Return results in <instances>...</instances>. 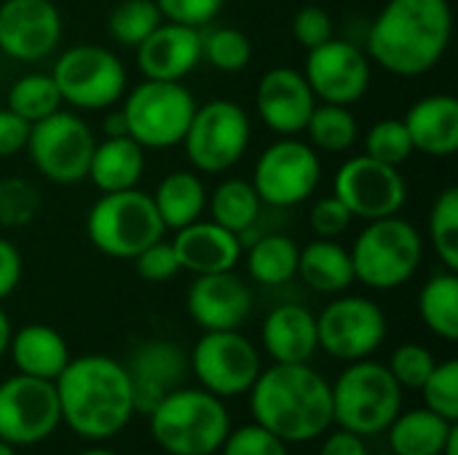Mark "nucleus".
Here are the masks:
<instances>
[{
  "mask_svg": "<svg viewBox=\"0 0 458 455\" xmlns=\"http://www.w3.org/2000/svg\"><path fill=\"white\" fill-rule=\"evenodd\" d=\"M62 424L89 442L121 434L134 418L131 381L123 362L107 354L72 357L54 381Z\"/></svg>",
  "mask_w": 458,
  "mask_h": 455,
  "instance_id": "nucleus-1",
  "label": "nucleus"
},
{
  "mask_svg": "<svg viewBox=\"0 0 458 455\" xmlns=\"http://www.w3.org/2000/svg\"><path fill=\"white\" fill-rule=\"evenodd\" d=\"M454 38L448 0H386L368 32V56L397 78L432 72Z\"/></svg>",
  "mask_w": 458,
  "mask_h": 455,
  "instance_id": "nucleus-2",
  "label": "nucleus"
},
{
  "mask_svg": "<svg viewBox=\"0 0 458 455\" xmlns=\"http://www.w3.org/2000/svg\"><path fill=\"white\" fill-rule=\"evenodd\" d=\"M252 421L287 445L319 440L333 426L330 381L306 365H271L252 383Z\"/></svg>",
  "mask_w": 458,
  "mask_h": 455,
  "instance_id": "nucleus-3",
  "label": "nucleus"
},
{
  "mask_svg": "<svg viewBox=\"0 0 458 455\" xmlns=\"http://www.w3.org/2000/svg\"><path fill=\"white\" fill-rule=\"evenodd\" d=\"M148 429L166 455H215L231 432V413L207 389L180 386L148 413Z\"/></svg>",
  "mask_w": 458,
  "mask_h": 455,
  "instance_id": "nucleus-4",
  "label": "nucleus"
},
{
  "mask_svg": "<svg viewBox=\"0 0 458 455\" xmlns=\"http://www.w3.org/2000/svg\"><path fill=\"white\" fill-rule=\"evenodd\" d=\"M333 394V424L360 437H376L403 410V386L394 381L386 365L376 359H357L335 378Z\"/></svg>",
  "mask_w": 458,
  "mask_h": 455,
  "instance_id": "nucleus-5",
  "label": "nucleus"
},
{
  "mask_svg": "<svg viewBox=\"0 0 458 455\" xmlns=\"http://www.w3.org/2000/svg\"><path fill=\"white\" fill-rule=\"evenodd\" d=\"M354 279L370 290L389 292L408 284L424 260V236L400 215L370 220L352 247Z\"/></svg>",
  "mask_w": 458,
  "mask_h": 455,
  "instance_id": "nucleus-6",
  "label": "nucleus"
},
{
  "mask_svg": "<svg viewBox=\"0 0 458 455\" xmlns=\"http://www.w3.org/2000/svg\"><path fill=\"white\" fill-rule=\"evenodd\" d=\"M164 233L166 228L153 196L140 188L102 193L86 215V236L91 247L115 260H134V255L164 239Z\"/></svg>",
  "mask_w": 458,
  "mask_h": 455,
  "instance_id": "nucleus-7",
  "label": "nucleus"
},
{
  "mask_svg": "<svg viewBox=\"0 0 458 455\" xmlns=\"http://www.w3.org/2000/svg\"><path fill=\"white\" fill-rule=\"evenodd\" d=\"M193 94L182 80H150L137 83L123 99V115L129 137L145 150H166L182 142L191 118L196 113Z\"/></svg>",
  "mask_w": 458,
  "mask_h": 455,
  "instance_id": "nucleus-8",
  "label": "nucleus"
},
{
  "mask_svg": "<svg viewBox=\"0 0 458 455\" xmlns=\"http://www.w3.org/2000/svg\"><path fill=\"white\" fill-rule=\"evenodd\" d=\"M51 78L62 94V102L75 110H107L123 99L129 75L123 62L105 46L78 43L64 48Z\"/></svg>",
  "mask_w": 458,
  "mask_h": 455,
  "instance_id": "nucleus-9",
  "label": "nucleus"
},
{
  "mask_svg": "<svg viewBox=\"0 0 458 455\" xmlns=\"http://www.w3.org/2000/svg\"><path fill=\"white\" fill-rule=\"evenodd\" d=\"M250 137L252 126L247 110L233 99H212L196 107L180 145L196 172L223 174L244 158Z\"/></svg>",
  "mask_w": 458,
  "mask_h": 455,
  "instance_id": "nucleus-10",
  "label": "nucleus"
},
{
  "mask_svg": "<svg viewBox=\"0 0 458 455\" xmlns=\"http://www.w3.org/2000/svg\"><path fill=\"white\" fill-rule=\"evenodd\" d=\"M97 147L91 126L72 110H56L30 126L27 153L35 169L56 185H78L89 174Z\"/></svg>",
  "mask_w": 458,
  "mask_h": 455,
  "instance_id": "nucleus-11",
  "label": "nucleus"
},
{
  "mask_svg": "<svg viewBox=\"0 0 458 455\" xmlns=\"http://www.w3.org/2000/svg\"><path fill=\"white\" fill-rule=\"evenodd\" d=\"M188 365L199 386L220 400L247 394L263 370L260 351L239 330L204 333L188 354Z\"/></svg>",
  "mask_w": 458,
  "mask_h": 455,
  "instance_id": "nucleus-12",
  "label": "nucleus"
},
{
  "mask_svg": "<svg viewBox=\"0 0 458 455\" xmlns=\"http://www.w3.org/2000/svg\"><path fill=\"white\" fill-rule=\"evenodd\" d=\"M384 308L362 295H338L317 316L319 349L338 362L373 357L386 341Z\"/></svg>",
  "mask_w": 458,
  "mask_h": 455,
  "instance_id": "nucleus-13",
  "label": "nucleus"
},
{
  "mask_svg": "<svg viewBox=\"0 0 458 455\" xmlns=\"http://www.w3.org/2000/svg\"><path fill=\"white\" fill-rule=\"evenodd\" d=\"M319 180V153L298 137H282L258 156L250 182L263 204L298 206L317 190Z\"/></svg>",
  "mask_w": 458,
  "mask_h": 455,
  "instance_id": "nucleus-14",
  "label": "nucleus"
},
{
  "mask_svg": "<svg viewBox=\"0 0 458 455\" xmlns=\"http://www.w3.org/2000/svg\"><path fill=\"white\" fill-rule=\"evenodd\" d=\"M62 426L54 381L11 375L0 383V440L11 448L46 442Z\"/></svg>",
  "mask_w": 458,
  "mask_h": 455,
  "instance_id": "nucleus-15",
  "label": "nucleus"
},
{
  "mask_svg": "<svg viewBox=\"0 0 458 455\" xmlns=\"http://www.w3.org/2000/svg\"><path fill=\"white\" fill-rule=\"evenodd\" d=\"M333 193L357 220H381L400 215L408 201V182L400 166L381 164L370 156H352L333 180Z\"/></svg>",
  "mask_w": 458,
  "mask_h": 455,
  "instance_id": "nucleus-16",
  "label": "nucleus"
},
{
  "mask_svg": "<svg viewBox=\"0 0 458 455\" xmlns=\"http://www.w3.org/2000/svg\"><path fill=\"white\" fill-rule=\"evenodd\" d=\"M303 75L317 99L352 107L368 94L373 67L370 56L360 46L341 38H330L327 43L306 51Z\"/></svg>",
  "mask_w": 458,
  "mask_h": 455,
  "instance_id": "nucleus-17",
  "label": "nucleus"
},
{
  "mask_svg": "<svg viewBox=\"0 0 458 455\" xmlns=\"http://www.w3.org/2000/svg\"><path fill=\"white\" fill-rule=\"evenodd\" d=\"M62 40V13L51 0L0 3V54L16 62H40Z\"/></svg>",
  "mask_w": 458,
  "mask_h": 455,
  "instance_id": "nucleus-18",
  "label": "nucleus"
},
{
  "mask_svg": "<svg viewBox=\"0 0 458 455\" xmlns=\"http://www.w3.org/2000/svg\"><path fill=\"white\" fill-rule=\"evenodd\" d=\"M131 381L134 413L148 416L169 392L180 389L185 375L191 373L188 354L164 338L142 341L123 365Z\"/></svg>",
  "mask_w": 458,
  "mask_h": 455,
  "instance_id": "nucleus-19",
  "label": "nucleus"
},
{
  "mask_svg": "<svg viewBox=\"0 0 458 455\" xmlns=\"http://www.w3.org/2000/svg\"><path fill=\"white\" fill-rule=\"evenodd\" d=\"M314 107H317V97H314L303 70L271 67L258 80L255 110H258L260 121L279 137L303 134Z\"/></svg>",
  "mask_w": 458,
  "mask_h": 455,
  "instance_id": "nucleus-20",
  "label": "nucleus"
},
{
  "mask_svg": "<svg viewBox=\"0 0 458 455\" xmlns=\"http://www.w3.org/2000/svg\"><path fill=\"white\" fill-rule=\"evenodd\" d=\"M188 316L204 333L212 330H239L252 314V292L233 274H201L188 287Z\"/></svg>",
  "mask_w": 458,
  "mask_h": 455,
  "instance_id": "nucleus-21",
  "label": "nucleus"
},
{
  "mask_svg": "<svg viewBox=\"0 0 458 455\" xmlns=\"http://www.w3.org/2000/svg\"><path fill=\"white\" fill-rule=\"evenodd\" d=\"M137 67L150 80H182L201 62V29L161 21L137 48Z\"/></svg>",
  "mask_w": 458,
  "mask_h": 455,
  "instance_id": "nucleus-22",
  "label": "nucleus"
},
{
  "mask_svg": "<svg viewBox=\"0 0 458 455\" xmlns=\"http://www.w3.org/2000/svg\"><path fill=\"white\" fill-rule=\"evenodd\" d=\"M172 247L180 271H191L193 276L233 271L242 260V236L225 231L215 220H196L174 231Z\"/></svg>",
  "mask_w": 458,
  "mask_h": 455,
  "instance_id": "nucleus-23",
  "label": "nucleus"
},
{
  "mask_svg": "<svg viewBox=\"0 0 458 455\" xmlns=\"http://www.w3.org/2000/svg\"><path fill=\"white\" fill-rule=\"evenodd\" d=\"M260 341L271 362L306 365L319 351L317 316L301 303H282L266 316Z\"/></svg>",
  "mask_w": 458,
  "mask_h": 455,
  "instance_id": "nucleus-24",
  "label": "nucleus"
},
{
  "mask_svg": "<svg viewBox=\"0 0 458 455\" xmlns=\"http://www.w3.org/2000/svg\"><path fill=\"white\" fill-rule=\"evenodd\" d=\"M413 150L429 158H451L458 150V99L429 94L413 102L403 118Z\"/></svg>",
  "mask_w": 458,
  "mask_h": 455,
  "instance_id": "nucleus-25",
  "label": "nucleus"
},
{
  "mask_svg": "<svg viewBox=\"0 0 458 455\" xmlns=\"http://www.w3.org/2000/svg\"><path fill=\"white\" fill-rule=\"evenodd\" d=\"M8 354L16 373L43 381H56V375L72 359L67 341L48 324H24L21 330L11 333Z\"/></svg>",
  "mask_w": 458,
  "mask_h": 455,
  "instance_id": "nucleus-26",
  "label": "nucleus"
},
{
  "mask_svg": "<svg viewBox=\"0 0 458 455\" xmlns=\"http://www.w3.org/2000/svg\"><path fill=\"white\" fill-rule=\"evenodd\" d=\"M142 172H145V147L137 145L129 134H123V137H105L102 142H97L86 180H91L99 193H115V190L137 188Z\"/></svg>",
  "mask_w": 458,
  "mask_h": 455,
  "instance_id": "nucleus-27",
  "label": "nucleus"
},
{
  "mask_svg": "<svg viewBox=\"0 0 458 455\" xmlns=\"http://www.w3.org/2000/svg\"><path fill=\"white\" fill-rule=\"evenodd\" d=\"M306 287L319 295H341L354 279L352 255L335 239H317L298 252V274Z\"/></svg>",
  "mask_w": 458,
  "mask_h": 455,
  "instance_id": "nucleus-28",
  "label": "nucleus"
},
{
  "mask_svg": "<svg viewBox=\"0 0 458 455\" xmlns=\"http://www.w3.org/2000/svg\"><path fill=\"white\" fill-rule=\"evenodd\" d=\"M150 196H153V204L158 209L164 228L180 231L185 225L201 220L209 193L196 172H169L158 182L156 193H150Z\"/></svg>",
  "mask_w": 458,
  "mask_h": 455,
  "instance_id": "nucleus-29",
  "label": "nucleus"
},
{
  "mask_svg": "<svg viewBox=\"0 0 458 455\" xmlns=\"http://www.w3.org/2000/svg\"><path fill=\"white\" fill-rule=\"evenodd\" d=\"M454 421L432 413L429 408L397 413L389 424L386 437L394 455H440L445 448L448 434L454 432Z\"/></svg>",
  "mask_w": 458,
  "mask_h": 455,
  "instance_id": "nucleus-30",
  "label": "nucleus"
},
{
  "mask_svg": "<svg viewBox=\"0 0 458 455\" xmlns=\"http://www.w3.org/2000/svg\"><path fill=\"white\" fill-rule=\"evenodd\" d=\"M207 206L217 225H223L225 231L236 236H244L258 223L263 201L250 180L231 177V180H223L212 190V196H207Z\"/></svg>",
  "mask_w": 458,
  "mask_h": 455,
  "instance_id": "nucleus-31",
  "label": "nucleus"
},
{
  "mask_svg": "<svg viewBox=\"0 0 458 455\" xmlns=\"http://www.w3.org/2000/svg\"><path fill=\"white\" fill-rule=\"evenodd\" d=\"M419 316L427 330L448 343L458 341V276L456 271H440L427 279L419 292Z\"/></svg>",
  "mask_w": 458,
  "mask_h": 455,
  "instance_id": "nucleus-32",
  "label": "nucleus"
},
{
  "mask_svg": "<svg viewBox=\"0 0 458 455\" xmlns=\"http://www.w3.org/2000/svg\"><path fill=\"white\" fill-rule=\"evenodd\" d=\"M301 247L284 233H268L252 241L247 252V274L266 287L287 284L298 274Z\"/></svg>",
  "mask_w": 458,
  "mask_h": 455,
  "instance_id": "nucleus-33",
  "label": "nucleus"
},
{
  "mask_svg": "<svg viewBox=\"0 0 458 455\" xmlns=\"http://www.w3.org/2000/svg\"><path fill=\"white\" fill-rule=\"evenodd\" d=\"M303 131L309 134V145L325 153H346L360 139V123L354 113L344 105H330V102L314 107Z\"/></svg>",
  "mask_w": 458,
  "mask_h": 455,
  "instance_id": "nucleus-34",
  "label": "nucleus"
},
{
  "mask_svg": "<svg viewBox=\"0 0 458 455\" xmlns=\"http://www.w3.org/2000/svg\"><path fill=\"white\" fill-rule=\"evenodd\" d=\"M62 94L51 72H27L8 88V110H13L27 123H38L51 113L62 110Z\"/></svg>",
  "mask_w": 458,
  "mask_h": 455,
  "instance_id": "nucleus-35",
  "label": "nucleus"
},
{
  "mask_svg": "<svg viewBox=\"0 0 458 455\" xmlns=\"http://www.w3.org/2000/svg\"><path fill=\"white\" fill-rule=\"evenodd\" d=\"M161 21L156 0H121L107 13V35L123 48H137Z\"/></svg>",
  "mask_w": 458,
  "mask_h": 455,
  "instance_id": "nucleus-36",
  "label": "nucleus"
},
{
  "mask_svg": "<svg viewBox=\"0 0 458 455\" xmlns=\"http://www.w3.org/2000/svg\"><path fill=\"white\" fill-rule=\"evenodd\" d=\"M429 241L437 252V260L458 271V188H445L437 193L429 209Z\"/></svg>",
  "mask_w": 458,
  "mask_h": 455,
  "instance_id": "nucleus-37",
  "label": "nucleus"
},
{
  "mask_svg": "<svg viewBox=\"0 0 458 455\" xmlns=\"http://www.w3.org/2000/svg\"><path fill=\"white\" fill-rule=\"evenodd\" d=\"M201 59L220 72H242L252 59V40L236 27H215L201 32Z\"/></svg>",
  "mask_w": 458,
  "mask_h": 455,
  "instance_id": "nucleus-38",
  "label": "nucleus"
},
{
  "mask_svg": "<svg viewBox=\"0 0 458 455\" xmlns=\"http://www.w3.org/2000/svg\"><path fill=\"white\" fill-rule=\"evenodd\" d=\"M413 142L411 134L403 123V118H384L378 123H373L365 134V156L389 164V166H400L413 156Z\"/></svg>",
  "mask_w": 458,
  "mask_h": 455,
  "instance_id": "nucleus-39",
  "label": "nucleus"
},
{
  "mask_svg": "<svg viewBox=\"0 0 458 455\" xmlns=\"http://www.w3.org/2000/svg\"><path fill=\"white\" fill-rule=\"evenodd\" d=\"M424 397V408H429L432 413L443 416L445 421H458V362L456 359H445L437 362L432 375L424 381V386L419 389Z\"/></svg>",
  "mask_w": 458,
  "mask_h": 455,
  "instance_id": "nucleus-40",
  "label": "nucleus"
},
{
  "mask_svg": "<svg viewBox=\"0 0 458 455\" xmlns=\"http://www.w3.org/2000/svg\"><path fill=\"white\" fill-rule=\"evenodd\" d=\"M437 359L435 354L421 346V343H403L394 349L392 359H389V373L394 375V381L403 386V389H413L419 392L424 386V381L432 375Z\"/></svg>",
  "mask_w": 458,
  "mask_h": 455,
  "instance_id": "nucleus-41",
  "label": "nucleus"
},
{
  "mask_svg": "<svg viewBox=\"0 0 458 455\" xmlns=\"http://www.w3.org/2000/svg\"><path fill=\"white\" fill-rule=\"evenodd\" d=\"M290 445L282 442L279 437H274L268 429L258 426L255 421L236 429V432H228L223 448L217 451L220 455H290L287 451Z\"/></svg>",
  "mask_w": 458,
  "mask_h": 455,
  "instance_id": "nucleus-42",
  "label": "nucleus"
},
{
  "mask_svg": "<svg viewBox=\"0 0 458 455\" xmlns=\"http://www.w3.org/2000/svg\"><path fill=\"white\" fill-rule=\"evenodd\" d=\"M40 206L38 190L21 180L0 182V225H24Z\"/></svg>",
  "mask_w": 458,
  "mask_h": 455,
  "instance_id": "nucleus-43",
  "label": "nucleus"
},
{
  "mask_svg": "<svg viewBox=\"0 0 458 455\" xmlns=\"http://www.w3.org/2000/svg\"><path fill=\"white\" fill-rule=\"evenodd\" d=\"M134 268L150 284H164V282L174 279L180 274V263H177L172 241L158 239V241L148 244L140 255H134Z\"/></svg>",
  "mask_w": 458,
  "mask_h": 455,
  "instance_id": "nucleus-44",
  "label": "nucleus"
},
{
  "mask_svg": "<svg viewBox=\"0 0 458 455\" xmlns=\"http://www.w3.org/2000/svg\"><path fill=\"white\" fill-rule=\"evenodd\" d=\"M293 38L306 51L327 43L333 38V16L322 5H303L293 19Z\"/></svg>",
  "mask_w": 458,
  "mask_h": 455,
  "instance_id": "nucleus-45",
  "label": "nucleus"
},
{
  "mask_svg": "<svg viewBox=\"0 0 458 455\" xmlns=\"http://www.w3.org/2000/svg\"><path fill=\"white\" fill-rule=\"evenodd\" d=\"M309 220H311V231L319 239H335V236H341V233L349 231V225H352L354 217L346 209V204L333 193V196H322V198L314 201Z\"/></svg>",
  "mask_w": 458,
  "mask_h": 455,
  "instance_id": "nucleus-46",
  "label": "nucleus"
},
{
  "mask_svg": "<svg viewBox=\"0 0 458 455\" xmlns=\"http://www.w3.org/2000/svg\"><path fill=\"white\" fill-rule=\"evenodd\" d=\"M161 16L166 21L188 24V27H207L225 5V0H156Z\"/></svg>",
  "mask_w": 458,
  "mask_h": 455,
  "instance_id": "nucleus-47",
  "label": "nucleus"
},
{
  "mask_svg": "<svg viewBox=\"0 0 458 455\" xmlns=\"http://www.w3.org/2000/svg\"><path fill=\"white\" fill-rule=\"evenodd\" d=\"M30 126L32 123L19 118L13 110H8V107L0 110V158L24 153L27 139H30Z\"/></svg>",
  "mask_w": 458,
  "mask_h": 455,
  "instance_id": "nucleus-48",
  "label": "nucleus"
},
{
  "mask_svg": "<svg viewBox=\"0 0 458 455\" xmlns=\"http://www.w3.org/2000/svg\"><path fill=\"white\" fill-rule=\"evenodd\" d=\"M21 271L24 265L19 249L8 239H0V303L13 295V290L21 282Z\"/></svg>",
  "mask_w": 458,
  "mask_h": 455,
  "instance_id": "nucleus-49",
  "label": "nucleus"
},
{
  "mask_svg": "<svg viewBox=\"0 0 458 455\" xmlns=\"http://www.w3.org/2000/svg\"><path fill=\"white\" fill-rule=\"evenodd\" d=\"M319 440H322V445H319L317 455H370L365 437H360L354 432H346V429L325 432Z\"/></svg>",
  "mask_w": 458,
  "mask_h": 455,
  "instance_id": "nucleus-50",
  "label": "nucleus"
},
{
  "mask_svg": "<svg viewBox=\"0 0 458 455\" xmlns=\"http://www.w3.org/2000/svg\"><path fill=\"white\" fill-rule=\"evenodd\" d=\"M102 131H105V137H123V134H129L123 110H110L105 115V121H102Z\"/></svg>",
  "mask_w": 458,
  "mask_h": 455,
  "instance_id": "nucleus-51",
  "label": "nucleus"
},
{
  "mask_svg": "<svg viewBox=\"0 0 458 455\" xmlns=\"http://www.w3.org/2000/svg\"><path fill=\"white\" fill-rule=\"evenodd\" d=\"M11 333H13V327H11V319H8V314L0 308V357L8 351V343H11Z\"/></svg>",
  "mask_w": 458,
  "mask_h": 455,
  "instance_id": "nucleus-52",
  "label": "nucleus"
},
{
  "mask_svg": "<svg viewBox=\"0 0 458 455\" xmlns=\"http://www.w3.org/2000/svg\"><path fill=\"white\" fill-rule=\"evenodd\" d=\"M440 455H458V426H454V432L448 434L445 448H443V453Z\"/></svg>",
  "mask_w": 458,
  "mask_h": 455,
  "instance_id": "nucleus-53",
  "label": "nucleus"
},
{
  "mask_svg": "<svg viewBox=\"0 0 458 455\" xmlns=\"http://www.w3.org/2000/svg\"><path fill=\"white\" fill-rule=\"evenodd\" d=\"M78 455H118L115 451H110V448H89V451H83V453Z\"/></svg>",
  "mask_w": 458,
  "mask_h": 455,
  "instance_id": "nucleus-54",
  "label": "nucleus"
},
{
  "mask_svg": "<svg viewBox=\"0 0 458 455\" xmlns=\"http://www.w3.org/2000/svg\"><path fill=\"white\" fill-rule=\"evenodd\" d=\"M0 455H16V448H11L8 442L0 440Z\"/></svg>",
  "mask_w": 458,
  "mask_h": 455,
  "instance_id": "nucleus-55",
  "label": "nucleus"
}]
</instances>
